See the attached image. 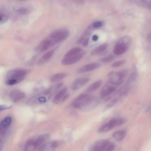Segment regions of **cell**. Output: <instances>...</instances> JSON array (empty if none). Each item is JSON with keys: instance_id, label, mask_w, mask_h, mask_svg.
<instances>
[{"instance_id": "19", "label": "cell", "mask_w": 151, "mask_h": 151, "mask_svg": "<svg viewBox=\"0 0 151 151\" xmlns=\"http://www.w3.org/2000/svg\"><path fill=\"white\" fill-rule=\"evenodd\" d=\"M108 46V44L106 43L100 45L92 51L91 55H95L101 53L107 48Z\"/></svg>"}, {"instance_id": "31", "label": "cell", "mask_w": 151, "mask_h": 151, "mask_svg": "<svg viewBox=\"0 0 151 151\" xmlns=\"http://www.w3.org/2000/svg\"><path fill=\"white\" fill-rule=\"evenodd\" d=\"M102 24V22L101 21L96 22L92 24V26L95 28H98L101 26Z\"/></svg>"}, {"instance_id": "2", "label": "cell", "mask_w": 151, "mask_h": 151, "mask_svg": "<svg viewBox=\"0 0 151 151\" xmlns=\"http://www.w3.org/2000/svg\"><path fill=\"white\" fill-rule=\"evenodd\" d=\"M26 70L23 69H17L8 73L6 78L5 83L8 86H12L21 81L27 75Z\"/></svg>"}, {"instance_id": "29", "label": "cell", "mask_w": 151, "mask_h": 151, "mask_svg": "<svg viewBox=\"0 0 151 151\" xmlns=\"http://www.w3.org/2000/svg\"><path fill=\"white\" fill-rule=\"evenodd\" d=\"M126 62L125 60H121L114 62L112 65V67L114 68L118 67L124 64Z\"/></svg>"}, {"instance_id": "18", "label": "cell", "mask_w": 151, "mask_h": 151, "mask_svg": "<svg viewBox=\"0 0 151 151\" xmlns=\"http://www.w3.org/2000/svg\"><path fill=\"white\" fill-rule=\"evenodd\" d=\"M12 121L11 117L9 116L6 117L0 122V126L2 128L7 130L11 125Z\"/></svg>"}, {"instance_id": "28", "label": "cell", "mask_w": 151, "mask_h": 151, "mask_svg": "<svg viewBox=\"0 0 151 151\" xmlns=\"http://www.w3.org/2000/svg\"><path fill=\"white\" fill-rule=\"evenodd\" d=\"M115 144L110 141L106 146L104 151H113L115 149Z\"/></svg>"}, {"instance_id": "20", "label": "cell", "mask_w": 151, "mask_h": 151, "mask_svg": "<svg viewBox=\"0 0 151 151\" xmlns=\"http://www.w3.org/2000/svg\"><path fill=\"white\" fill-rule=\"evenodd\" d=\"M138 76V74L136 71L132 72L128 77L127 82L128 85H130L135 82L137 80Z\"/></svg>"}, {"instance_id": "1", "label": "cell", "mask_w": 151, "mask_h": 151, "mask_svg": "<svg viewBox=\"0 0 151 151\" xmlns=\"http://www.w3.org/2000/svg\"><path fill=\"white\" fill-rule=\"evenodd\" d=\"M98 101L93 96L88 93L80 95L73 101L71 106L85 111L91 110L96 106Z\"/></svg>"}, {"instance_id": "23", "label": "cell", "mask_w": 151, "mask_h": 151, "mask_svg": "<svg viewBox=\"0 0 151 151\" xmlns=\"http://www.w3.org/2000/svg\"><path fill=\"white\" fill-rule=\"evenodd\" d=\"M52 43V41L50 40L47 39L45 40L41 47L40 51L43 52L46 50Z\"/></svg>"}, {"instance_id": "12", "label": "cell", "mask_w": 151, "mask_h": 151, "mask_svg": "<svg viewBox=\"0 0 151 151\" xmlns=\"http://www.w3.org/2000/svg\"><path fill=\"white\" fill-rule=\"evenodd\" d=\"M9 96L10 100L12 101L16 102L24 98L25 94L23 92L20 90L14 89L10 92Z\"/></svg>"}, {"instance_id": "8", "label": "cell", "mask_w": 151, "mask_h": 151, "mask_svg": "<svg viewBox=\"0 0 151 151\" xmlns=\"http://www.w3.org/2000/svg\"><path fill=\"white\" fill-rule=\"evenodd\" d=\"M110 141L107 139H100L95 142L91 146L89 151H104Z\"/></svg>"}, {"instance_id": "24", "label": "cell", "mask_w": 151, "mask_h": 151, "mask_svg": "<svg viewBox=\"0 0 151 151\" xmlns=\"http://www.w3.org/2000/svg\"><path fill=\"white\" fill-rule=\"evenodd\" d=\"M83 50V49L80 47H75L68 51L64 56H68L72 55L78 53Z\"/></svg>"}, {"instance_id": "17", "label": "cell", "mask_w": 151, "mask_h": 151, "mask_svg": "<svg viewBox=\"0 0 151 151\" xmlns=\"http://www.w3.org/2000/svg\"><path fill=\"white\" fill-rule=\"evenodd\" d=\"M67 88H64L59 91L54 98L53 103L55 104L58 103L64 96L67 91Z\"/></svg>"}, {"instance_id": "33", "label": "cell", "mask_w": 151, "mask_h": 151, "mask_svg": "<svg viewBox=\"0 0 151 151\" xmlns=\"http://www.w3.org/2000/svg\"><path fill=\"white\" fill-rule=\"evenodd\" d=\"M3 136L0 134V151H1L2 150L3 145Z\"/></svg>"}, {"instance_id": "26", "label": "cell", "mask_w": 151, "mask_h": 151, "mask_svg": "<svg viewBox=\"0 0 151 151\" xmlns=\"http://www.w3.org/2000/svg\"><path fill=\"white\" fill-rule=\"evenodd\" d=\"M114 58V56L111 55H110L100 58L99 61L102 63H106L111 61Z\"/></svg>"}, {"instance_id": "5", "label": "cell", "mask_w": 151, "mask_h": 151, "mask_svg": "<svg viewBox=\"0 0 151 151\" xmlns=\"http://www.w3.org/2000/svg\"><path fill=\"white\" fill-rule=\"evenodd\" d=\"M69 35V32L67 29H61L52 32L50 35V37L55 43H59L65 40Z\"/></svg>"}, {"instance_id": "35", "label": "cell", "mask_w": 151, "mask_h": 151, "mask_svg": "<svg viewBox=\"0 0 151 151\" xmlns=\"http://www.w3.org/2000/svg\"><path fill=\"white\" fill-rule=\"evenodd\" d=\"M98 39V37L96 35H94L92 37V39L94 41H96Z\"/></svg>"}, {"instance_id": "36", "label": "cell", "mask_w": 151, "mask_h": 151, "mask_svg": "<svg viewBox=\"0 0 151 151\" xmlns=\"http://www.w3.org/2000/svg\"><path fill=\"white\" fill-rule=\"evenodd\" d=\"M69 95H66L63 96L62 99V101H64L68 97Z\"/></svg>"}, {"instance_id": "15", "label": "cell", "mask_w": 151, "mask_h": 151, "mask_svg": "<svg viewBox=\"0 0 151 151\" xmlns=\"http://www.w3.org/2000/svg\"><path fill=\"white\" fill-rule=\"evenodd\" d=\"M126 131L124 130L116 131L112 134V137L116 141H122L125 137L126 134Z\"/></svg>"}, {"instance_id": "7", "label": "cell", "mask_w": 151, "mask_h": 151, "mask_svg": "<svg viewBox=\"0 0 151 151\" xmlns=\"http://www.w3.org/2000/svg\"><path fill=\"white\" fill-rule=\"evenodd\" d=\"M85 54V52L83 50L78 53L64 56L62 60V63L64 65H69L74 64L82 59Z\"/></svg>"}, {"instance_id": "3", "label": "cell", "mask_w": 151, "mask_h": 151, "mask_svg": "<svg viewBox=\"0 0 151 151\" xmlns=\"http://www.w3.org/2000/svg\"><path fill=\"white\" fill-rule=\"evenodd\" d=\"M131 39L128 36L121 38L116 44L114 49V52L119 55L124 53L127 50L131 42Z\"/></svg>"}, {"instance_id": "21", "label": "cell", "mask_w": 151, "mask_h": 151, "mask_svg": "<svg viewBox=\"0 0 151 151\" xmlns=\"http://www.w3.org/2000/svg\"><path fill=\"white\" fill-rule=\"evenodd\" d=\"M66 74L65 73H59L52 76L50 78V80L53 82L59 81L65 78Z\"/></svg>"}, {"instance_id": "25", "label": "cell", "mask_w": 151, "mask_h": 151, "mask_svg": "<svg viewBox=\"0 0 151 151\" xmlns=\"http://www.w3.org/2000/svg\"><path fill=\"white\" fill-rule=\"evenodd\" d=\"M55 52V50H50L45 53L42 57L41 62H45L49 59L53 55Z\"/></svg>"}, {"instance_id": "37", "label": "cell", "mask_w": 151, "mask_h": 151, "mask_svg": "<svg viewBox=\"0 0 151 151\" xmlns=\"http://www.w3.org/2000/svg\"><path fill=\"white\" fill-rule=\"evenodd\" d=\"M148 40L150 41L149 42H150L151 41V36H150V34H149L148 36Z\"/></svg>"}, {"instance_id": "30", "label": "cell", "mask_w": 151, "mask_h": 151, "mask_svg": "<svg viewBox=\"0 0 151 151\" xmlns=\"http://www.w3.org/2000/svg\"><path fill=\"white\" fill-rule=\"evenodd\" d=\"M17 12L21 14H27L29 12V10L25 8H21L17 10Z\"/></svg>"}, {"instance_id": "4", "label": "cell", "mask_w": 151, "mask_h": 151, "mask_svg": "<svg viewBox=\"0 0 151 151\" xmlns=\"http://www.w3.org/2000/svg\"><path fill=\"white\" fill-rule=\"evenodd\" d=\"M125 121V119L123 118H113L100 127L98 132L102 133L107 132L116 126L123 124Z\"/></svg>"}, {"instance_id": "22", "label": "cell", "mask_w": 151, "mask_h": 151, "mask_svg": "<svg viewBox=\"0 0 151 151\" xmlns=\"http://www.w3.org/2000/svg\"><path fill=\"white\" fill-rule=\"evenodd\" d=\"M128 73V70L123 69L116 73V74L118 78L120 80L124 81V78L126 76Z\"/></svg>"}, {"instance_id": "32", "label": "cell", "mask_w": 151, "mask_h": 151, "mask_svg": "<svg viewBox=\"0 0 151 151\" xmlns=\"http://www.w3.org/2000/svg\"><path fill=\"white\" fill-rule=\"evenodd\" d=\"M11 106L6 105H0V111L8 109L11 108Z\"/></svg>"}, {"instance_id": "13", "label": "cell", "mask_w": 151, "mask_h": 151, "mask_svg": "<svg viewBox=\"0 0 151 151\" xmlns=\"http://www.w3.org/2000/svg\"><path fill=\"white\" fill-rule=\"evenodd\" d=\"M116 89V87L115 86L106 85L101 90L100 97L101 98L105 97L113 93Z\"/></svg>"}, {"instance_id": "6", "label": "cell", "mask_w": 151, "mask_h": 151, "mask_svg": "<svg viewBox=\"0 0 151 151\" xmlns=\"http://www.w3.org/2000/svg\"><path fill=\"white\" fill-rule=\"evenodd\" d=\"M49 91H46L34 96L29 99L27 103L30 105H36L45 103L49 97Z\"/></svg>"}, {"instance_id": "14", "label": "cell", "mask_w": 151, "mask_h": 151, "mask_svg": "<svg viewBox=\"0 0 151 151\" xmlns=\"http://www.w3.org/2000/svg\"><path fill=\"white\" fill-rule=\"evenodd\" d=\"M37 147L35 138L27 140L25 143L23 151H36Z\"/></svg>"}, {"instance_id": "9", "label": "cell", "mask_w": 151, "mask_h": 151, "mask_svg": "<svg viewBox=\"0 0 151 151\" xmlns=\"http://www.w3.org/2000/svg\"><path fill=\"white\" fill-rule=\"evenodd\" d=\"M90 78L88 77H82L78 78L72 83L71 88L73 91H76L81 88L88 83Z\"/></svg>"}, {"instance_id": "16", "label": "cell", "mask_w": 151, "mask_h": 151, "mask_svg": "<svg viewBox=\"0 0 151 151\" xmlns=\"http://www.w3.org/2000/svg\"><path fill=\"white\" fill-rule=\"evenodd\" d=\"M103 81L101 80H98L90 85L87 88L88 92H94L97 89L102 85Z\"/></svg>"}, {"instance_id": "11", "label": "cell", "mask_w": 151, "mask_h": 151, "mask_svg": "<svg viewBox=\"0 0 151 151\" xmlns=\"http://www.w3.org/2000/svg\"><path fill=\"white\" fill-rule=\"evenodd\" d=\"M58 145L56 141H49L40 147L36 151H55Z\"/></svg>"}, {"instance_id": "10", "label": "cell", "mask_w": 151, "mask_h": 151, "mask_svg": "<svg viewBox=\"0 0 151 151\" xmlns=\"http://www.w3.org/2000/svg\"><path fill=\"white\" fill-rule=\"evenodd\" d=\"M101 65L97 62H94L83 65L79 68L78 72L79 73H83L89 72L99 68Z\"/></svg>"}, {"instance_id": "27", "label": "cell", "mask_w": 151, "mask_h": 151, "mask_svg": "<svg viewBox=\"0 0 151 151\" xmlns=\"http://www.w3.org/2000/svg\"><path fill=\"white\" fill-rule=\"evenodd\" d=\"M118 101V99L115 98L114 99L107 105L104 110L105 111L112 108L116 104Z\"/></svg>"}, {"instance_id": "34", "label": "cell", "mask_w": 151, "mask_h": 151, "mask_svg": "<svg viewBox=\"0 0 151 151\" xmlns=\"http://www.w3.org/2000/svg\"><path fill=\"white\" fill-rule=\"evenodd\" d=\"M89 42V38H87L85 39L83 44V45L84 46H87L88 43Z\"/></svg>"}]
</instances>
